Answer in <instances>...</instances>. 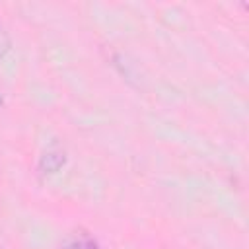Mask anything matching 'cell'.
Listing matches in <instances>:
<instances>
[{"instance_id": "obj_1", "label": "cell", "mask_w": 249, "mask_h": 249, "mask_svg": "<svg viewBox=\"0 0 249 249\" xmlns=\"http://www.w3.org/2000/svg\"><path fill=\"white\" fill-rule=\"evenodd\" d=\"M64 163H66V154H64L62 150L53 148V150H47V152L41 156V160H39V169H41V173H45V175H53V173L60 171V169L64 167Z\"/></svg>"}, {"instance_id": "obj_2", "label": "cell", "mask_w": 249, "mask_h": 249, "mask_svg": "<svg viewBox=\"0 0 249 249\" xmlns=\"http://www.w3.org/2000/svg\"><path fill=\"white\" fill-rule=\"evenodd\" d=\"M8 51H10V37H8L6 29L0 25V60L8 54Z\"/></svg>"}]
</instances>
